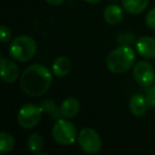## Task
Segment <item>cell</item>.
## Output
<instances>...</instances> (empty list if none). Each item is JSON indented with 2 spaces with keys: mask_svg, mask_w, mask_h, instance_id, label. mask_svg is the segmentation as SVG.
<instances>
[{
  "mask_svg": "<svg viewBox=\"0 0 155 155\" xmlns=\"http://www.w3.org/2000/svg\"><path fill=\"white\" fill-rule=\"evenodd\" d=\"M72 68L71 61L67 56H58L52 63L51 70L58 78H65L68 75Z\"/></svg>",
  "mask_w": 155,
  "mask_h": 155,
  "instance_id": "12",
  "label": "cell"
},
{
  "mask_svg": "<svg viewBox=\"0 0 155 155\" xmlns=\"http://www.w3.org/2000/svg\"><path fill=\"white\" fill-rule=\"evenodd\" d=\"M133 77L137 84L142 87H150L154 84L155 81V69L150 62L140 61L133 67Z\"/></svg>",
  "mask_w": 155,
  "mask_h": 155,
  "instance_id": "7",
  "label": "cell"
},
{
  "mask_svg": "<svg viewBox=\"0 0 155 155\" xmlns=\"http://www.w3.org/2000/svg\"><path fill=\"white\" fill-rule=\"evenodd\" d=\"M136 51L147 60L155 58V39L149 36L139 37L136 41Z\"/></svg>",
  "mask_w": 155,
  "mask_h": 155,
  "instance_id": "9",
  "label": "cell"
},
{
  "mask_svg": "<svg viewBox=\"0 0 155 155\" xmlns=\"http://www.w3.org/2000/svg\"><path fill=\"white\" fill-rule=\"evenodd\" d=\"M78 143L83 152L87 154H97L102 148V140L96 130L84 127L79 132Z\"/></svg>",
  "mask_w": 155,
  "mask_h": 155,
  "instance_id": "6",
  "label": "cell"
},
{
  "mask_svg": "<svg viewBox=\"0 0 155 155\" xmlns=\"http://www.w3.org/2000/svg\"><path fill=\"white\" fill-rule=\"evenodd\" d=\"M52 138L56 143L61 146H70L77 140V127L67 118L56 119L51 130Z\"/></svg>",
  "mask_w": 155,
  "mask_h": 155,
  "instance_id": "4",
  "label": "cell"
},
{
  "mask_svg": "<svg viewBox=\"0 0 155 155\" xmlns=\"http://www.w3.org/2000/svg\"><path fill=\"white\" fill-rule=\"evenodd\" d=\"M84 1L87 3H91V5H97V3L101 2L102 0H84Z\"/></svg>",
  "mask_w": 155,
  "mask_h": 155,
  "instance_id": "22",
  "label": "cell"
},
{
  "mask_svg": "<svg viewBox=\"0 0 155 155\" xmlns=\"http://www.w3.org/2000/svg\"><path fill=\"white\" fill-rule=\"evenodd\" d=\"M43 108L34 103H27L20 107L17 114L18 124L22 129L30 130L39 123L43 115Z\"/></svg>",
  "mask_w": 155,
  "mask_h": 155,
  "instance_id": "5",
  "label": "cell"
},
{
  "mask_svg": "<svg viewBox=\"0 0 155 155\" xmlns=\"http://www.w3.org/2000/svg\"><path fill=\"white\" fill-rule=\"evenodd\" d=\"M122 8L132 15H138L147 9L149 0H121Z\"/></svg>",
  "mask_w": 155,
  "mask_h": 155,
  "instance_id": "14",
  "label": "cell"
},
{
  "mask_svg": "<svg viewBox=\"0 0 155 155\" xmlns=\"http://www.w3.org/2000/svg\"><path fill=\"white\" fill-rule=\"evenodd\" d=\"M15 147V138L9 132L2 131L0 134V152L2 154L10 153Z\"/></svg>",
  "mask_w": 155,
  "mask_h": 155,
  "instance_id": "15",
  "label": "cell"
},
{
  "mask_svg": "<svg viewBox=\"0 0 155 155\" xmlns=\"http://www.w3.org/2000/svg\"><path fill=\"white\" fill-rule=\"evenodd\" d=\"M146 25L151 30H155V8L149 11L146 16Z\"/></svg>",
  "mask_w": 155,
  "mask_h": 155,
  "instance_id": "20",
  "label": "cell"
},
{
  "mask_svg": "<svg viewBox=\"0 0 155 155\" xmlns=\"http://www.w3.org/2000/svg\"><path fill=\"white\" fill-rule=\"evenodd\" d=\"M103 18L106 24L110 25V26H116V25L120 24L123 19L122 8L119 7L118 5H115V3L108 5L104 9Z\"/></svg>",
  "mask_w": 155,
  "mask_h": 155,
  "instance_id": "11",
  "label": "cell"
},
{
  "mask_svg": "<svg viewBox=\"0 0 155 155\" xmlns=\"http://www.w3.org/2000/svg\"><path fill=\"white\" fill-rule=\"evenodd\" d=\"M135 60V50L130 45H121L107 55L106 66L110 72L121 74L127 72L134 66Z\"/></svg>",
  "mask_w": 155,
  "mask_h": 155,
  "instance_id": "2",
  "label": "cell"
},
{
  "mask_svg": "<svg viewBox=\"0 0 155 155\" xmlns=\"http://www.w3.org/2000/svg\"><path fill=\"white\" fill-rule=\"evenodd\" d=\"M66 0H46V2L48 5H54V7H58V5H61L65 2Z\"/></svg>",
  "mask_w": 155,
  "mask_h": 155,
  "instance_id": "21",
  "label": "cell"
},
{
  "mask_svg": "<svg viewBox=\"0 0 155 155\" xmlns=\"http://www.w3.org/2000/svg\"><path fill=\"white\" fill-rule=\"evenodd\" d=\"M37 50V44L33 37L29 35H19L11 41L9 53L16 62L25 63L34 58Z\"/></svg>",
  "mask_w": 155,
  "mask_h": 155,
  "instance_id": "3",
  "label": "cell"
},
{
  "mask_svg": "<svg viewBox=\"0 0 155 155\" xmlns=\"http://www.w3.org/2000/svg\"><path fill=\"white\" fill-rule=\"evenodd\" d=\"M51 71L41 64H33L27 67L19 79L22 91L29 97H41L45 95L51 87L53 80V72Z\"/></svg>",
  "mask_w": 155,
  "mask_h": 155,
  "instance_id": "1",
  "label": "cell"
},
{
  "mask_svg": "<svg viewBox=\"0 0 155 155\" xmlns=\"http://www.w3.org/2000/svg\"><path fill=\"white\" fill-rule=\"evenodd\" d=\"M80 102L75 98H67L62 102L60 106L61 115L63 118L72 119L80 112Z\"/></svg>",
  "mask_w": 155,
  "mask_h": 155,
  "instance_id": "13",
  "label": "cell"
},
{
  "mask_svg": "<svg viewBox=\"0 0 155 155\" xmlns=\"http://www.w3.org/2000/svg\"><path fill=\"white\" fill-rule=\"evenodd\" d=\"M12 38V32L10 30L9 27L7 26H1V29H0V39L2 43H8L9 41H11Z\"/></svg>",
  "mask_w": 155,
  "mask_h": 155,
  "instance_id": "19",
  "label": "cell"
},
{
  "mask_svg": "<svg viewBox=\"0 0 155 155\" xmlns=\"http://www.w3.org/2000/svg\"><path fill=\"white\" fill-rule=\"evenodd\" d=\"M0 66H1V78L2 81L5 83H14L19 78V68L16 64L15 60L5 58L1 56L0 60Z\"/></svg>",
  "mask_w": 155,
  "mask_h": 155,
  "instance_id": "8",
  "label": "cell"
},
{
  "mask_svg": "<svg viewBox=\"0 0 155 155\" xmlns=\"http://www.w3.org/2000/svg\"><path fill=\"white\" fill-rule=\"evenodd\" d=\"M129 107L133 116L141 117L143 115H146L149 105L147 103L146 97L143 95H141V94H135L130 99Z\"/></svg>",
  "mask_w": 155,
  "mask_h": 155,
  "instance_id": "10",
  "label": "cell"
},
{
  "mask_svg": "<svg viewBox=\"0 0 155 155\" xmlns=\"http://www.w3.org/2000/svg\"><path fill=\"white\" fill-rule=\"evenodd\" d=\"M41 106L43 108V112L46 113L48 116H50L53 119H58L60 117H62L61 115L60 107L56 105V103L51 99H45L44 101H41Z\"/></svg>",
  "mask_w": 155,
  "mask_h": 155,
  "instance_id": "17",
  "label": "cell"
},
{
  "mask_svg": "<svg viewBox=\"0 0 155 155\" xmlns=\"http://www.w3.org/2000/svg\"><path fill=\"white\" fill-rule=\"evenodd\" d=\"M144 97H146L147 103H148L149 107H155V85L154 84L147 88V93Z\"/></svg>",
  "mask_w": 155,
  "mask_h": 155,
  "instance_id": "18",
  "label": "cell"
},
{
  "mask_svg": "<svg viewBox=\"0 0 155 155\" xmlns=\"http://www.w3.org/2000/svg\"><path fill=\"white\" fill-rule=\"evenodd\" d=\"M44 137L38 133H33L29 135L28 139H27V146L28 149L33 153H39L44 149Z\"/></svg>",
  "mask_w": 155,
  "mask_h": 155,
  "instance_id": "16",
  "label": "cell"
}]
</instances>
